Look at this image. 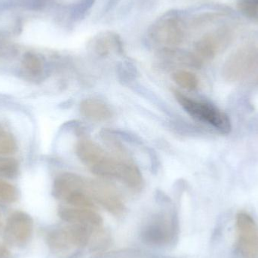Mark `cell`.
<instances>
[{
  "instance_id": "obj_1",
  "label": "cell",
  "mask_w": 258,
  "mask_h": 258,
  "mask_svg": "<svg viewBox=\"0 0 258 258\" xmlns=\"http://www.w3.org/2000/svg\"><path fill=\"white\" fill-rule=\"evenodd\" d=\"M186 23L179 11H170L158 18L148 30L149 37L165 48H177L186 38Z\"/></svg>"
},
{
  "instance_id": "obj_2",
  "label": "cell",
  "mask_w": 258,
  "mask_h": 258,
  "mask_svg": "<svg viewBox=\"0 0 258 258\" xmlns=\"http://www.w3.org/2000/svg\"><path fill=\"white\" fill-rule=\"evenodd\" d=\"M177 102L194 119L208 124L223 134L230 133L231 122L227 115L212 104L192 99L177 90H174Z\"/></svg>"
},
{
  "instance_id": "obj_3",
  "label": "cell",
  "mask_w": 258,
  "mask_h": 258,
  "mask_svg": "<svg viewBox=\"0 0 258 258\" xmlns=\"http://www.w3.org/2000/svg\"><path fill=\"white\" fill-rule=\"evenodd\" d=\"M223 75L229 81L252 79L258 82V46L243 47L226 61Z\"/></svg>"
},
{
  "instance_id": "obj_4",
  "label": "cell",
  "mask_w": 258,
  "mask_h": 258,
  "mask_svg": "<svg viewBox=\"0 0 258 258\" xmlns=\"http://www.w3.org/2000/svg\"><path fill=\"white\" fill-rule=\"evenodd\" d=\"M95 230H96L86 226L70 224L63 228L51 231L47 236V242L50 248L55 251L81 248L89 244Z\"/></svg>"
},
{
  "instance_id": "obj_5",
  "label": "cell",
  "mask_w": 258,
  "mask_h": 258,
  "mask_svg": "<svg viewBox=\"0 0 258 258\" xmlns=\"http://www.w3.org/2000/svg\"><path fill=\"white\" fill-rule=\"evenodd\" d=\"M85 192L103 208L114 215H122L125 206L117 191L109 185L99 180L86 179Z\"/></svg>"
},
{
  "instance_id": "obj_6",
  "label": "cell",
  "mask_w": 258,
  "mask_h": 258,
  "mask_svg": "<svg viewBox=\"0 0 258 258\" xmlns=\"http://www.w3.org/2000/svg\"><path fill=\"white\" fill-rule=\"evenodd\" d=\"M237 245L244 258H258V225L254 218L245 212L236 215Z\"/></svg>"
},
{
  "instance_id": "obj_7",
  "label": "cell",
  "mask_w": 258,
  "mask_h": 258,
  "mask_svg": "<svg viewBox=\"0 0 258 258\" xmlns=\"http://www.w3.org/2000/svg\"><path fill=\"white\" fill-rule=\"evenodd\" d=\"M231 36L228 29L221 28L200 38L194 45L192 54L197 65L215 58L230 43Z\"/></svg>"
},
{
  "instance_id": "obj_8",
  "label": "cell",
  "mask_w": 258,
  "mask_h": 258,
  "mask_svg": "<svg viewBox=\"0 0 258 258\" xmlns=\"http://www.w3.org/2000/svg\"><path fill=\"white\" fill-rule=\"evenodd\" d=\"M33 231V221L28 214L17 211L9 215L5 227V239L14 246H23L30 241Z\"/></svg>"
},
{
  "instance_id": "obj_9",
  "label": "cell",
  "mask_w": 258,
  "mask_h": 258,
  "mask_svg": "<svg viewBox=\"0 0 258 258\" xmlns=\"http://www.w3.org/2000/svg\"><path fill=\"white\" fill-rule=\"evenodd\" d=\"M58 215L70 224H80L94 230H99L103 225L102 218L95 209L63 206L59 209Z\"/></svg>"
},
{
  "instance_id": "obj_10",
  "label": "cell",
  "mask_w": 258,
  "mask_h": 258,
  "mask_svg": "<svg viewBox=\"0 0 258 258\" xmlns=\"http://www.w3.org/2000/svg\"><path fill=\"white\" fill-rule=\"evenodd\" d=\"M172 223L166 216L154 217L143 229V239L152 245H165L172 236Z\"/></svg>"
},
{
  "instance_id": "obj_11",
  "label": "cell",
  "mask_w": 258,
  "mask_h": 258,
  "mask_svg": "<svg viewBox=\"0 0 258 258\" xmlns=\"http://www.w3.org/2000/svg\"><path fill=\"white\" fill-rule=\"evenodd\" d=\"M92 48L95 52L101 57L110 54L112 51L123 54V42L119 35L113 31L100 32L92 39Z\"/></svg>"
},
{
  "instance_id": "obj_12",
  "label": "cell",
  "mask_w": 258,
  "mask_h": 258,
  "mask_svg": "<svg viewBox=\"0 0 258 258\" xmlns=\"http://www.w3.org/2000/svg\"><path fill=\"white\" fill-rule=\"evenodd\" d=\"M80 111L82 116L93 122H106L113 116L110 107L101 100L95 98L83 100L80 103Z\"/></svg>"
},
{
  "instance_id": "obj_13",
  "label": "cell",
  "mask_w": 258,
  "mask_h": 258,
  "mask_svg": "<svg viewBox=\"0 0 258 258\" xmlns=\"http://www.w3.org/2000/svg\"><path fill=\"white\" fill-rule=\"evenodd\" d=\"M105 153V150L102 147L89 138H80L76 145V154L77 157L89 169L93 166Z\"/></svg>"
},
{
  "instance_id": "obj_14",
  "label": "cell",
  "mask_w": 258,
  "mask_h": 258,
  "mask_svg": "<svg viewBox=\"0 0 258 258\" xmlns=\"http://www.w3.org/2000/svg\"><path fill=\"white\" fill-rule=\"evenodd\" d=\"M67 204L70 206L77 208L95 209V203L94 200L83 191H74L68 194L63 199Z\"/></svg>"
},
{
  "instance_id": "obj_15",
  "label": "cell",
  "mask_w": 258,
  "mask_h": 258,
  "mask_svg": "<svg viewBox=\"0 0 258 258\" xmlns=\"http://www.w3.org/2000/svg\"><path fill=\"white\" fill-rule=\"evenodd\" d=\"M176 84L186 90H194L198 87L199 80L197 76L190 71L180 70L176 71L172 76Z\"/></svg>"
},
{
  "instance_id": "obj_16",
  "label": "cell",
  "mask_w": 258,
  "mask_h": 258,
  "mask_svg": "<svg viewBox=\"0 0 258 258\" xmlns=\"http://www.w3.org/2000/svg\"><path fill=\"white\" fill-rule=\"evenodd\" d=\"M96 0H77L72 7L71 15L75 21H82L87 16Z\"/></svg>"
},
{
  "instance_id": "obj_17",
  "label": "cell",
  "mask_w": 258,
  "mask_h": 258,
  "mask_svg": "<svg viewBox=\"0 0 258 258\" xmlns=\"http://www.w3.org/2000/svg\"><path fill=\"white\" fill-rule=\"evenodd\" d=\"M23 67L27 74L36 77L41 74L42 71V64L40 59L34 54H28L25 55L23 60Z\"/></svg>"
},
{
  "instance_id": "obj_18",
  "label": "cell",
  "mask_w": 258,
  "mask_h": 258,
  "mask_svg": "<svg viewBox=\"0 0 258 258\" xmlns=\"http://www.w3.org/2000/svg\"><path fill=\"white\" fill-rule=\"evenodd\" d=\"M17 150L16 141L11 134L0 132V156L13 154Z\"/></svg>"
},
{
  "instance_id": "obj_19",
  "label": "cell",
  "mask_w": 258,
  "mask_h": 258,
  "mask_svg": "<svg viewBox=\"0 0 258 258\" xmlns=\"http://www.w3.org/2000/svg\"><path fill=\"white\" fill-rule=\"evenodd\" d=\"M18 191L16 188L0 179V201L6 203H13L18 200Z\"/></svg>"
},
{
  "instance_id": "obj_20",
  "label": "cell",
  "mask_w": 258,
  "mask_h": 258,
  "mask_svg": "<svg viewBox=\"0 0 258 258\" xmlns=\"http://www.w3.org/2000/svg\"><path fill=\"white\" fill-rule=\"evenodd\" d=\"M237 7L245 16L258 20V0H237Z\"/></svg>"
},
{
  "instance_id": "obj_21",
  "label": "cell",
  "mask_w": 258,
  "mask_h": 258,
  "mask_svg": "<svg viewBox=\"0 0 258 258\" xmlns=\"http://www.w3.org/2000/svg\"><path fill=\"white\" fill-rule=\"evenodd\" d=\"M18 165L16 160L11 158H0V176L12 177L18 173Z\"/></svg>"
},
{
  "instance_id": "obj_22",
  "label": "cell",
  "mask_w": 258,
  "mask_h": 258,
  "mask_svg": "<svg viewBox=\"0 0 258 258\" xmlns=\"http://www.w3.org/2000/svg\"><path fill=\"white\" fill-rule=\"evenodd\" d=\"M0 219H1V214H0ZM0 223H1V221H0Z\"/></svg>"
}]
</instances>
